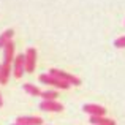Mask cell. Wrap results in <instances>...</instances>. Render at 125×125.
I'll return each instance as SVG.
<instances>
[{"mask_svg":"<svg viewBox=\"0 0 125 125\" xmlns=\"http://www.w3.org/2000/svg\"><path fill=\"white\" fill-rule=\"evenodd\" d=\"M49 73H51L52 76L62 79V81H67V83L71 84V85H79L81 84V79H79V78L73 76V74H70V73H65V71H62V70H57V68H51V71H49Z\"/></svg>","mask_w":125,"mask_h":125,"instance_id":"6da1fadb","label":"cell"},{"mask_svg":"<svg viewBox=\"0 0 125 125\" xmlns=\"http://www.w3.org/2000/svg\"><path fill=\"white\" fill-rule=\"evenodd\" d=\"M40 81L44 83V84L54 85V87H57V89H68L71 85V84H68L67 81H62V79H59V78L52 76L51 73H49V74H40Z\"/></svg>","mask_w":125,"mask_h":125,"instance_id":"7a4b0ae2","label":"cell"},{"mask_svg":"<svg viewBox=\"0 0 125 125\" xmlns=\"http://www.w3.org/2000/svg\"><path fill=\"white\" fill-rule=\"evenodd\" d=\"M24 57H25V71H27V73H33L35 65H37V49L29 48L27 51H25Z\"/></svg>","mask_w":125,"mask_h":125,"instance_id":"3957f363","label":"cell"},{"mask_svg":"<svg viewBox=\"0 0 125 125\" xmlns=\"http://www.w3.org/2000/svg\"><path fill=\"white\" fill-rule=\"evenodd\" d=\"M25 71V57L24 54H18L13 60V73L16 78H21Z\"/></svg>","mask_w":125,"mask_h":125,"instance_id":"277c9868","label":"cell"},{"mask_svg":"<svg viewBox=\"0 0 125 125\" xmlns=\"http://www.w3.org/2000/svg\"><path fill=\"white\" fill-rule=\"evenodd\" d=\"M41 111H49V113H60L63 111V104L55 100H43L40 103Z\"/></svg>","mask_w":125,"mask_h":125,"instance_id":"5b68a950","label":"cell"},{"mask_svg":"<svg viewBox=\"0 0 125 125\" xmlns=\"http://www.w3.org/2000/svg\"><path fill=\"white\" fill-rule=\"evenodd\" d=\"M84 113H87L89 116H104L106 114V109L100 104H94V103H87L84 104Z\"/></svg>","mask_w":125,"mask_h":125,"instance_id":"8992f818","label":"cell"},{"mask_svg":"<svg viewBox=\"0 0 125 125\" xmlns=\"http://www.w3.org/2000/svg\"><path fill=\"white\" fill-rule=\"evenodd\" d=\"M13 60H14V43L10 40L3 46V62L13 63Z\"/></svg>","mask_w":125,"mask_h":125,"instance_id":"52a82bcc","label":"cell"},{"mask_svg":"<svg viewBox=\"0 0 125 125\" xmlns=\"http://www.w3.org/2000/svg\"><path fill=\"white\" fill-rule=\"evenodd\" d=\"M16 122L22 124V125H41L43 119L41 117H37V116H24V117H18Z\"/></svg>","mask_w":125,"mask_h":125,"instance_id":"ba28073f","label":"cell"},{"mask_svg":"<svg viewBox=\"0 0 125 125\" xmlns=\"http://www.w3.org/2000/svg\"><path fill=\"white\" fill-rule=\"evenodd\" d=\"M90 124L92 125H116L113 119H108L104 116H90Z\"/></svg>","mask_w":125,"mask_h":125,"instance_id":"9c48e42d","label":"cell"},{"mask_svg":"<svg viewBox=\"0 0 125 125\" xmlns=\"http://www.w3.org/2000/svg\"><path fill=\"white\" fill-rule=\"evenodd\" d=\"M10 71H11V63H2V70H0V84H6L10 79Z\"/></svg>","mask_w":125,"mask_h":125,"instance_id":"30bf717a","label":"cell"},{"mask_svg":"<svg viewBox=\"0 0 125 125\" xmlns=\"http://www.w3.org/2000/svg\"><path fill=\"white\" fill-rule=\"evenodd\" d=\"M13 35H14V30H13V29H8V30H5L2 35H0V49H3V46L11 40Z\"/></svg>","mask_w":125,"mask_h":125,"instance_id":"8fae6325","label":"cell"},{"mask_svg":"<svg viewBox=\"0 0 125 125\" xmlns=\"http://www.w3.org/2000/svg\"><path fill=\"white\" fill-rule=\"evenodd\" d=\"M24 90L27 92V94H30V95H33V97H37V95H40L41 94V90L37 87V85H33V84H24Z\"/></svg>","mask_w":125,"mask_h":125,"instance_id":"7c38bea8","label":"cell"},{"mask_svg":"<svg viewBox=\"0 0 125 125\" xmlns=\"http://www.w3.org/2000/svg\"><path fill=\"white\" fill-rule=\"evenodd\" d=\"M40 97H43V100H55V98H57V92L46 90V92H41Z\"/></svg>","mask_w":125,"mask_h":125,"instance_id":"4fadbf2b","label":"cell"},{"mask_svg":"<svg viewBox=\"0 0 125 125\" xmlns=\"http://www.w3.org/2000/svg\"><path fill=\"white\" fill-rule=\"evenodd\" d=\"M114 46H116V48H119V49L125 48V37H120V38H117V40L114 41Z\"/></svg>","mask_w":125,"mask_h":125,"instance_id":"5bb4252c","label":"cell"},{"mask_svg":"<svg viewBox=\"0 0 125 125\" xmlns=\"http://www.w3.org/2000/svg\"><path fill=\"white\" fill-rule=\"evenodd\" d=\"M2 104H3V100H2V94H0V108H2Z\"/></svg>","mask_w":125,"mask_h":125,"instance_id":"9a60e30c","label":"cell"},{"mask_svg":"<svg viewBox=\"0 0 125 125\" xmlns=\"http://www.w3.org/2000/svg\"><path fill=\"white\" fill-rule=\"evenodd\" d=\"M13 125H22V124H18V122H16V124H13Z\"/></svg>","mask_w":125,"mask_h":125,"instance_id":"2e32d148","label":"cell"},{"mask_svg":"<svg viewBox=\"0 0 125 125\" xmlns=\"http://www.w3.org/2000/svg\"><path fill=\"white\" fill-rule=\"evenodd\" d=\"M0 70H2V65H0Z\"/></svg>","mask_w":125,"mask_h":125,"instance_id":"e0dca14e","label":"cell"}]
</instances>
